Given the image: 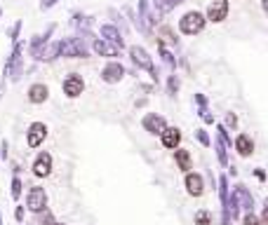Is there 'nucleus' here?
<instances>
[{
    "label": "nucleus",
    "mask_w": 268,
    "mask_h": 225,
    "mask_svg": "<svg viewBox=\"0 0 268 225\" xmlns=\"http://www.w3.org/2000/svg\"><path fill=\"white\" fill-rule=\"evenodd\" d=\"M129 17H132L134 26H137L144 36H151L153 26H155V21H158V12H151V0H139V14L129 12Z\"/></svg>",
    "instance_id": "f257e3e1"
},
{
    "label": "nucleus",
    "mask_w": 268,
    "mask_h": 225,
    "mask_svg": "<svg viewBox=\"0 0 268 225\" xmlns=\"http://www.w3.org/2000/svg\"><path fill=\"white\" fill-rule=\"evenodd\" d=\"M214 150H217V159L221 167H231L228 162V150H233V139L228 136V129L224 124H217V141H214Z\"/></svg>",
    "instance_id": "f03ea898"
},
{
    "label": "nucleus",
    "mask_w": 268,
    "mask_h": 225,
    "mask_svg": "<svg viewBox=\"0 0 268 225\" xmlns=\"http://www.w3.org/2000/svg\"><path fill=\"white\" fill-rule=\"evenodd\" d=\"M24 45L21 43H14L12 45V54L7 56V63H5V75H10L12 82H17L24 73Z\"/></svg>",
    "instance_id": "7ed1b4c3"
},
{
    "label": "nucleus",
    "mask_w": 268,
    "mask_h": 225,
    "mask_svg": "<svg viewBox=\"0 0 268 225\" xmlns=\"http://www.w3.org/2000/svg\"><path fill=\"white\" fill-rule=\"evenodd\" d=\"M129 59H132V63L137 68H141V71H148L151 73V78L158 82V68H155V63H153V56L148 54L144 47H139V45H132L129 47Z\"/></svg>",
    "instance_id": "20e7f679"
},
{
    "label": "nucleus",
    "mask_w": 268,
    "mask_h": 225,
    "mask_svg": "<svg viewBox=\"0 0 268 225\" xmlns=\"http://www.w3.org/2000/svg\"><path fill=\"white\" fill-rule=\"evenodd\" d=\"M205 24H207L205 14L198 12V10H191V12H186L179 19V30H181L183 36H195V33H200L205 28Z\"/></svg>",
    "instance_id": "39448f33"
},
{
    "label": "nucleus",
    "mask_w": 268,
    "mask_h": 225,
    "mask_svg": "<svg viewBox=\"0 0 268 225\" xmlns=\"http://www.w3.org/2000/svg\"><path fill=\"white\" fill-rule=\"evenodd\" d=\"M87 38H66V40H61V56H66V59H85L90 54V49H87Z\"/></svg>",
    "instance_id": "423d86ee"
},
{
    "label": "nucleus",
    "mask_w": 268,
    "mask_h": 225,
    "mask_svg": "<svg viewBox=\"0 0 268 225\" xmlns=\"http://www.w3.org/2000/svg\"><path fill=\"white\" fill-rule=\"evenodd\" d=\"M26 207H29V211H33V213L47 211V192H45V188L33 185V188L29 190V195H26Z\"/></svg>",
    "instance_id": "0eeeda50"
},
{
    "label": "nucleus",
    "mask_w": 268,
    "mask_h": 225,
    "mask_svg": "<svg viewBox=\"0 0 268 225\" xmlns=\"http://www.w3.org/2000/svg\"><path fill=\"white\" fill-rule=\"evenodd\" d=\"M231 197L235 202H238V207H240V211H245V213H250V211H254V197H252V192L247 188H245L243 183H238V185H233V190H231Z\"/></svg>",
    "instance_id": "6e6552de"
},
{
    "label": "nucleus",
    "mask_w": 268,
    "mask_h": 225,
    "mask_svg": "<svg viewBox=\"0 0 268 225\" xmlns=\"http://www.w3.org/2000/svg\"><path fill=\"white\" fill-rule=\"evenodd\" d=\"M141 127L146 129L148 134L160 136L165 129L170 127V124H167V120H165L163 115H158V113H146V115H144V120H141Z\"/></svg>",
    "instance_id": "1a4fd4ad"
},
{
    "label": "nucleus",
    "mask_w": 268,
    "mask_h": 225,
    "mask_svg": "<svg viewBox=\"0 0 268 225\" xmlns=\"http://www.w3.org/2000/svg\"><path fill=\"white\" fill-rule=\"evenodd\" d=\"M45 139H47V124H45V122H31L29 132H26V143H29V148L43 146Z\"/></svg>",
    "instance_id": "9d476101"
},
{
    "label": "nucleus",
    "mask_w": 268,
    "mask_h": 225,
    "mask_svg": "<svg viewBox=\"0 0 268 225\" xmlns=\"http://www.w3.org/2000/svg\"><path fill=\"white\" fill-rule=\"evenodd\" d=\"M226 17H228V0H212L207 5V12H205V19H207V21L221 24Z\"/></svg>",
    "instance_id": "9b49d317"
},
{
    "label": "nucleus",
    "mask_w": 268,
    "mask_h": 225,
    "mask_svg": "<svg viewBox=\"0 0 268 225\" xmlns=\"http://www.w3.org/2000/svg\"><path fill=\"white\" fill-rule=\"evenodd\" d=\"M183 185H186V192L191 197H202L205 195V178L198 171H189L186 178H183Z\"/></svg>",
    "instance_id": "f8f14e48"
},
{
    "label": "nucleus",
    "mask_w": 268,
    "mask_h": 225,
    "mask_svg": "<svg viewBox=\"0 0 268 225\" xmlns=\"http://www.w3.org/2000/svg\"><path fill=\"white\" fill-rule=\"evenodd\" d=\"M61 89H64V94H66L68 99H75V97H80V94H83V89H85V80L80 78L78 73H71V75H66V80H64Z\"/></svg>",
    "instance_id": "ddd939ff"
},
{
    "label": "nucleus",
    "mask_w": 268,
    "mask_h": 225,
    "mask_svg": "<svg viewBox=\"0 0 268 225\" xmlns=\"http://www.w3.org/2000/svg\"><path fill=\"white\" fill-rule=\"evenodd\" d=\"M122 78H125V66L118 63V61H109V63L101 68V80L109 82V85H116Z\"/></svg>",
    "instance_id": "4468645a"
},
{
    "label": "nucleus",
    "mask_w": 268,
    "mask_h": 225,
    "mask_svg": "<svg viewBox=\"0 0 268 225\" xmlns=\"http://www.w3.org/2000/svg\"><path fill=\"white\" fill-rule=\"evenodd\" d=\"M92 49H94V54L97 56H106V59H116V56H120V47L109 43V40H104V38H97V40L92 43Z\"/></svg>",
    "instance_id": "2eb2a0df"
},
{
    "label": "nucleus",
    "mask_w": 268,
    "mask_h": 225,
    "mask_svg": "<svg viewBox=\"0 0 268 225\" xmlns=\"http://www.w3.org/2000/svg\"><path fill=\"white\" fill-rule=\"evenodd\" d=\"M52 174V155L47 150H43L33 162V176L38 178H47Z\"/></svg>",
    "instance_id": "dca6fc26"
},
{
    "label": "nucleus",
    "mask_w": 268,
    "mask_h": 225,
    "mask_svg": "<svg viewBox=\"0 0 268 225\" xmlns=\"http://www.w3.org/2000/svg\"><path fill=\"white\" fill-rule=\"evenodd\" d=\"M31 56H33L36 61H55L57 56H61V40H59V43L43 45V47L38 49V52H33Z\"/></svg>",
    "instance_id": "f3484780"
},
{
    "label": "nucleus",
    "mask_w": 268,
    "mask_h": 225,
    "mask_svg": "<svg viewBox=\"0 0 268 225\" xmlns=\"http://www.w3.org/2000/svg\"><path fill=\"white\" fill-rule=\"evenodd\" d=\"M160 143H163L165 148H170V150H177L179 143H181V129L179 127H167L160 134Z\"/></svg>",
    "instance_id": "a211bd4d"
},
{
    "label": "nucleus",
    "mask_w": 268,
    "mask_h": 225,
    "mask_svg": "<svg viewBox=\"0 0 268 225\" xmlns=\"http://www.w3.org/2000/svg\"><path fill=\"white\" fill-rule=\"evenodd\" d=\"M233 148L238 152L240 157H250L252 152H254V141H252L250 134H238L235 141H233Z\"/></svg>",
    "instance_id": "6ab92c4d"
},
{
    "label": "nucleus",
    "mask_w": 268,
    "mask_h": 225,
    "mask_svg": "<svg viewBox=\"0 0 268 225\" xmlns=\"http://www.w3.org/2000/svg\"><path fill=\"white\" fill-rule=\"evenodd\" d=\"M99 33H101V38H104V40H109V43L118 45L120 49L125 47V40H122V33H120V28H118V26H113V24H104Z\"/></svg>",
    "instance_id": "aec40b11"
},
{
    "label": "nucleus",
    "mask_w": 268,
    "mask_h": 225,
    "mask_svg": "<svg viewBox=\"0 0 268 225\" xmlns=\"http://www.w3.org/2000/svg\"><path fill=\"white\" fill-rule=\"evenodd\" d=\"M174 162H177V169L183 171V174H189L193 169V157H191V150H186V148L174 150Z\"/></svg>",
    "instance_id": "412c9836"
},
{
    "label": "nucleus",
    "mask_w": 268,
    "mask_h": 225,
    "mask_svg": "<svg viewBox=\"0 0 268 225\" xmlns=\"http://www.w3.org/2000/svg\"><path fill=\"white\" fill-rule=\"evenodd\" d=\"M49 97V89L47 85H43V82H36V85L29 87V101L31 104H45Z\"/></svg>",
    "instance_id": "4be33fe9"
},
{
    "label": "nucleus",
    "mask_w": 268,
    "mask_h": 225,
    "mask_svg": "<svg viewBox=\"0 0 268 225\" xmlns=\"http://www.w3.org/2000/svg\"><path fill=\"white\" fill-rule=\"evenodd\" d=\"M55 28H57L55 24H49L47 28H45V33H40V36H33V40H31V45H29L31 54H33V52H38V49L43 47V45H47V43H49V36L55 33Z\"/></svg>",
    "instance_id": "5701e85b"
},
{
    "label": "nucleus",
    "mask_w": 268,
    "mask_h": 225,
    "mask_svg": "<svg viewBox=\"0 0 268 225\" xmlns=\"http://www.w3.org/2000/svg\"><path fill=\"white\" fill-rule=\"evenodd\" d=\"M71 24L75 26V28L80 30V38L85 36V38H90V28H92V17H87V14H80V12H75L73 14V21Z\"/></svg>",
    "instance_id": "b1692460"
},
{
    "label": "nucleus",
    "mask_w": 268,
    "mask_h": 225,
    "mask_svg": "<svg viewBox=\"0 0 268 225\" xmlns=\"http://www.w3.org/2000/svg\"><path fill=\"white\" fill-rule=\"evenodd\" d=\"M158 52H160V56H163V63H165L167 68H174V66H177V59H174V54H172L170 49H167V45L160 43V40H158Z\"/></svg>",
    "instance_id": "393cba45"
},
{
    "label": "nucleus",
    "mask_w": 268,
    "mask_h": 225,
    "mask_svg": "<svg viewBox=\"0 0 268 225\" xmlns=\"http://www.w3.org/2000/svg\"><path fill=\"white\" fill-rule=\"evenodd\" d=\"M193 223L195 225H212L214 218H212V211L209 209H198L193 216Z\"/></svg>",
    "instance_id": "a878e982"
},
{
    "label": "nucleus",
    "mask_w": 268,
    "mask_h": 225,
    "mask_svg": "<svg viewBox=\"0 0 268 225\" xmlns=\"http://www.w3.org/2000/svg\"><path fill=\"white\" fill-rule=\"evenodd\" d=\"M151 3L158 14H170L172 10H174V3H172V0H151Z\"/></svg>",
    "instance_id": "bb28decb"
},
{
    "label": "nucleus",
    "mask_w": 268,
    "mask_h": 225,
    "mask_svg": "<svg viewBox=\"0 0 268 225\" xmlns=\"http://www.w3.org/2000/svg\"><path fill=\"white\" fill-rule=\"evenodd\" d=\"M198 117H200L205 124H214V113L207 108V106H200V108H198Z\"/></svg>",
    "instance_id": "cd10ccee"
},
{
    "label": "nucleus",
    "mask_w": 268,
    "mask_h": 225,
    "mask_svg": "<svg viewBox=\"0 0 268 225\" xmlns=\"http://www.w3.org/2000/svg\"><path fill=\"white\" fill-rule=\"evenodd\" d=\"M179 87H181L179 78H177V75H170V78H167V94H170V97H177Z\"/></svg>",
    "instance_id": "c85d7f7f"
},
{
    "label": "nucleus",
    "mask_w": 268,
    "mask_h": 225,
    "mask_svg": "<svg viewBox=\"0 0 268 225\" xmlns=\"http://www.w3.org/2000/svg\"><path fill=\"white\" fill-rule=\"evenodd\" d=\"M195 139H198V143H200V146H205V148L212 146V139H209V134L205 132V129H195Z\"/></svg>",
    "instance_id": "c756f323"
},
{
    "label": "nucleus",
    "mask_w": 268,
    "mask_h": 225,
    "mask_svg": "<svg viewBox=\"0 0 268 225\" xmlns=\"http://www.w3.org/2000/svg\"><path fill=\"white\" fill-rule=\"evenodd\" d=\"M224 127L231 132V129L238 127V115L235 113H226V120H224Z\"/></svg>",
    "instance_id": "7c9ffc66"
},
{
    "label": "nucleus",
    "mask_w": 268,
    "mask_h": 225,
    "mask_svg": "<svg viewBox=\"0 0 268 225\" xmlns=\"http://www.w3.org/2000/svg\"><path fill=\"white\" fill-rule=\"evenodd\" d=\"M10 195H12V200H19V197H21V181H19V176L12 178V190H10Z\"/></svg>",
    "instance_id": "2f4dec72"
},
{
    "label": "nucleus",
    "mask_w": 268,
    "mask_h": 225,
    "mask_svg": "<svg viewBox=\"0 0 268 225\" xmlns=\"http://www.w3.org/2000/svg\"><path fill=\"white\" fill-rule=\"evenodd\" d=\"M243 225H261V218H259L254 211H250L243 216Z\"/></svg>",
    "instance_id": "473e14b6"
},
{
    "label": "nucleus",
    "mask_w": 268,
    "mask_h": 225,
    "mask_svg": "<svg viewBox=\"0 0 268 225\" xmlns=\"http://www.w3.org/2000/svg\"><path fill=\"white\" fill-rule=\"evenodd\" d=\"M160 36H163V40L160 43H172V45H177V36H172V30L170 28H160Z\"/></svg>",
    "instance_id": "72a5a7b5"
},
{
    "label": "nucleus",
    "mask_w": 268,
    "mask_h": 225,
    "mask_svg": "<svg viewBox=\"0 0 268 225\" xmlns=\"http://www.w3.org/2000/svg\"><path fill=\"white\" fill-rule=\"evenodd\" d=\"M19 30H21V21L17 19V24L10 28V38H12V43H19Z\"/></svg>",
    "instance_id": "f704fd0d"
},
{
    "label": "nucleus",
    "mask_w": 268,
    "mask_h": 225,
    "mask_svg": "<svg viewBox=\"0 0 268 225\" xmlns=\"http://www.w3.org/2000/svg\"><path fill=\"white\" fill-rule=\"evenodd\" d=\"M40 225H55V216L49 211H43L40 213Z\"/></svg>",
    "instance_id": "c9c22d12"
},
{
    "label": "nucleus",
    "mask_w": 268,
    "mask_h": 225,
    "mask_svg": "<svg viewBox=\"0 0 268 225\" xmlns=\"http://www.w3.org/2000/svg\"><path fill=\"white\" fill-rule=\"evenodd\" d=\"M195 106H198V108H200V106H207V99H205V94H195Z\"/></svg>",
    "instance_id": "e433bc0d"
},
{
    "label": "nucleus",
    "mask_w": 268,
    "mask_h": 225,
    "mask_svg": "<svg viewBox=\"0 0 268 225\" xmlns=\"http://www.w3.org/2000/svg\"><path fill=\"white\" fill-rule=\"evenodd\" d=\"M59 0H40V10H49V7H55Z\"/></svg>",
    "instance_id": "4c0bfd02"
},
{
    "label": "nucleus",
    "mask_w": 268,
    "mask_h": 225,
    "mask_svg": "<svg viewBox=\"0 0 268 225\" xmlns=\"http://www.w3.org/2000/svg\"><path fill=\"white\" fill-rule=\"evenodd\" d=\"M14 218H17L19 223L24 220V207H17V209H14Z\"/></svg>",
    "instance_id": "58836bf2"
},
{
    "label": "nucleus",
    "mask_w": 268,
    "mask_h": 225,
    "mask_svg": "<svg viewBox=\"0 0 268 225\" xmlns=\"http://www.w3.org/2000/svg\"><path fill=\"white\" fill-rule=\"evenodd\" d=\"M259 218H261V225H268V207H263V211H261Z\"/></svg>",
    "instance_id": "ea45409f"
},
{
    "label": "nucleus",
    "mask_w": 268,
    "mask_h": 225,
    "mask_svg": "<svg viewBox=\"0 0 268 225\" xmlns=\"http://www.w3.org/2000/svg\"><path fill=\"white\" fill-rule=\"evenodd\" d=\"M0 157L7 159V141H3V146H0Z\"/></svg>",
    "instance_id": "a19ab883"
},
{
    "label": "nucleus",
    "mask_w": 268,
    "mask_h": 225,
    "mask_svg": "<svg viewBox=\"0 0 268 225\" xmlns=\"http://www.w3.org/2000/svg\"><path fill=\"white\" fill-rule=\"evenodd\" d=\"M254 176L259 178V181H261V183L266 181V174H263V169H254Z\"/></svg>",
    "instance_id": "79ce46f5"
},
{
    "label": "nucleus",
    "mask_w": 268,
    "mask_h": 225,
    "mask_svg": "<svg viewBox=\"0 0 268 225\" xmlns=\"http://www.w3.org/2000/svg\"><path fill=\"white\" fill-rule=\"evenodd\" d=\"M261 10L268 14V0H261Z\"/></svg>",
    "instance_id": "37998d69"
},
{
    "label": "nucleus",
    "mask_w": 268,
    "mask_h": 225,
    "mask_svg": "<svg viewBox=\"0 0 268 225\" xmlns=\"http://www.w3.org/2000/svg\"><path fill=\"white\" fill-rule=\"evenodd\" d=\"M172 3H174V5H181V3H183V0H172Z\"/></svg>",
    "instance_id": "c03bdc74"
},
{
    "label": "nucleus",
    "mask_w": 268,
    "mask_h": 225,
    "mask_svg": "<svg viewBox=\"0 0 268 225\" xmlns=\"http://www.w3.org/2000/svg\"><path fill=\"white\" fill-rule=\"evenodd\" d=\"M263 207H268V197H266V200H263Z\"/></svg>",
    "instance_id": "a18cd8bd"
},
{
    "label": "nucleus",
    "mask_w": 268,
    "mask_h": 225,
    "mask_svg": "<svg viewBox=\"0 0 268 225\" xmlns=\"http://www.w3.org/2000/svg\"><path fill=\"white\" fill-rule=\"evenodd\" d=\"M0 225H3V213H0Z\"/></svg>",
    "instance_id": "49530a36"
},
{
    "label": "nucleus",
    "mask_w": 268,
    "mask_h": 225,
    "mask_svg": "<svg viewBox=\"0 0 268 225\" xmlns=\"http://www.w3.org/2000/svg\"><path fill=\"white\" fill-rule=\"evenodd\" d=\"M55 225H64V223H55Z\"/></svg>",
    "instance_id": "de8ad7c7"
},
{
    "label": "nucleus",
    "mask_w": 268,
    "mask_h": 225,
    "mask_svg": "<svg viewBox=\"0 0 268 225\" xmlns=\"http://www.w3.org/2000/svg\"><path fill=\"white\" fill-rule=\"evenodd\" d=\"M0 17H3V10H0Z\"/></svg>",
    "instance_id": "09e8293b"
}]
</instances>
